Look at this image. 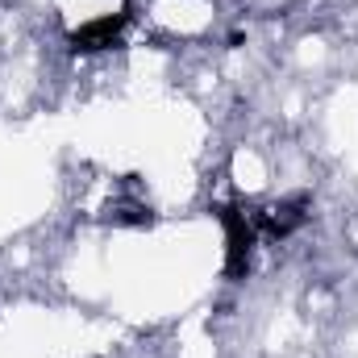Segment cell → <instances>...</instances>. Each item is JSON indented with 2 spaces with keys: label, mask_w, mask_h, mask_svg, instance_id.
<instances>
[{
  "label": "cell",
  "mask_w": 358,
  "mask_h": 358,
  "mask_svg": "<svg viewBox=\"0 0 358 358\" xmlns=\"http://www.w3.org/2000/svg\"><path fill=\"white\" fill-rule=\"evenodd\" d=\"M213 213H217V221H221V229H225V279H229V283H242V279H250L259 229H255L250 213H246L238 200L213 204Z\"/></svg>",
  "instance_id": "obj_1"
},
{
  "label": "cell",
  "mask_w": 358,
  "mask_h": 358,
  "mask_svg": "<svg viewBox=\"0 0 358 358\" xmlns=\"http://www.w3.org/2000/svg\"><path fill=\"white\" fill-rule=\"evenodd\" d=\"M125 29H129V8L92 17V21L76 25V29L67 34V50H71V55H100V50H113V46H121V34H125Z\"/></svg>",
  "instance_id": "obj_2"
},
{
  "label": "cell",
  "mask_w": 358,
  "mask_h": 358,
  "mask_svg": "<svg viewBox=\"0 0 358 358\" xmlns=\"http://www.w3.org/2000/svg\"><path fill=\"white\" fill-rule=\"evenodd\" d=\"M308 208H313V196H308V192H296V196H287V200H279V204H271V208L250 213V221H255V229L267 234V238H287V234H296V229L308 221Z\"/></svg>",
  "instance_id": "obj_3"
},
{
  "label": "cell",
  "mask_w": 358,
  "mask_h": 358,
  "mask_svg": "<svg viewBox=\"0 0 358 358\" xmlns=\"http://www.w3.org/2000/svg\"><path fill=\"white\" fill-rule=\"evenodd\" d=\"M104 221H113V225H155V213L150 208H142V204H134V208H108V217Z\"/></svg>",
  "instance_id": "obj_4"
}]
</instances>
